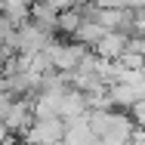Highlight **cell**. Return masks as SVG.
I'll return each mask as SVG.
<instances>
[{"label": "cell", "mask_w": 145, "mask_h": 145, "mask_svg": "<svg viewBox=\"0 0 145 145\" xmlns=\"http://www.w3.org/2000/svg\"><path fill=\"white\" fill-rule=\"evenodd\" d=\"M133 16H136V31H145V6L133 9Z\"/></svg>", "instance_id": "cell-10"}, {"label": "cell", "mask_w": 145, "mask_h": 145, "mask_svg": "<svg viewBox=\"0 0 145 145\" xmlns=\"http://www.w3.org/2000/svg\"><path fill=\"white\" fill-rule=\"evenodd\" d=\"M127 37H130V34H123V31H105V34L89 46V53H96V56L105 59V62H117V59L127 53Z\"/></svg>", "instance_id": "cell-6"}, {"label": "cell", "mask_w": 145, "mask_h": 145, "mask_svg": "<svg viewBox=\"0 0 145 145\" xmlns=\"http://www.w3.org/2000/svg\"><path fill=\"white\" fill-rule=\"evenodd\" d=\"M53 31L40 28V25H34L31 19H25V22H19L16 25V53H22V56H37V53H43L50 43H53Z\"/></svg>", "instance_id": "cell-1"}, {"label": "cell", "mask_w": 145, "mask_h": 145, "mask_svg": "<svg viewBox=\"0 0 145 145\" xmlns=\"http://www.w3.org/2000/svg\"><path fill=\"white\" fill-rule=\"evenodd\" d=\"M102 34H105V28H102V25H96V22H80V25H77V31L71 34V40L84 43V46L89 50V46H93V43H96Z\"/></svg>", "instance_id": "cell-8"}, {"label": "cell", "mask_w": 145, "mask_h": 145, "mask_svg": "<svg viewBox=\"0 0 145 145\" xmlns=\"http://www.w3.org/2000/svg\"><path fill=\"white\" fill-rule=\"evenodd\" d=\"M127 114H130V120H133L139 130H145V99H139L133 108H127Z\"/></svg>", "instance_id": "cell-9"}, {"label": "cell", "mask_w": 145, "mask_h": 145, "mask_svg": "<svg viewBox=\"0 0 145 145\" xmlns=\"http://www.w3.org/2000/svg\"><path fill=\"white\" fill-rule=\"evenodd\" d=\"M31 123H34L31 99H12L9 108H6V114H3V127L9 130V136H25Z\"/></svg>", "instance_id": "cell-4"}, {"label": "cell", "mask_w": 145, "mask_h": 145, "mask_svg": "<svg viewBox=\"0 0 145 145\" xmlns=\"http://www.w3.org/2000/svg\"><path fill=\"white\" fill-rule=\"evenodd\" d=\"M43 53H46V59L53 62V68H56V71H71V68L87 56L89 50L84 46V43L71 40V37H53V43H50Z\"/></svg>", "instance_id": "cell-2"}, {"label": "cell", "mask_w": 145, "mask_h": 145, "mask_svg": "<svg viewBox=\"0 0 145 145\" xmlns=\"http://www.w3.org/2000/svg\"><path fill=\"white\" fill-rule=\"evenodd\" d=\"M62 136H65V120L56 114L50 117H34V123L28 127V133H25V139L37 145H62Z\"/></svg>", "instance_id": "cell-3"}, {"label": "cell", "mask_w": 145, "mask_h": 145, "mask_svg": "<svg viewBox=\"0 0 145 145\" xmlns=\"http://www.w3.org/2000/svg\"><path fill=\"white\" fill-rule=\"evenodd\" d=\"M108 99H111V105L120 108V111H127V108H133L139 99H145V84L142 80H114V84H108Z\"/></svg>", "instance_id": "cell-5"}, {"label": "cell", "mask_w": 145, "mask_h": 145, "mask_svg": "<svg viewBox=\"0 0 145 145\" xmlns=\"http://www.w3.org/2000/svg\"><path fill=\"white\" fill-rule=\"evenodd\" d=\"M62 145H96V133L89 130L87 114L65 120V136H62Z\"/></svg>", "instance_id": "cell-7"}]
</instances>
